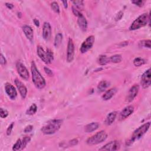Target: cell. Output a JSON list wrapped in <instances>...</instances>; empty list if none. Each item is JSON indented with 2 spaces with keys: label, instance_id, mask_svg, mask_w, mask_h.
Returning a JSON list of instances; mask_svg holds the SVG:
<instances>
[{
  "label": "cell",
  "instance_id": "cell-1",
  "mask_svg": "<svg viewBox=\"0 0 151 151\" xmlns=\"http://www.w3.org/2000/svg\"><path fill=\"white\" fill-rule=\"evenodd\" d=\"M31 71L32 75V80L34 84L39 89H43L46 86V80L40 73L36 66V65H35L34 61L31 62Z\"/></svg>",
  "mask_w": 151,
  "mask_h": 151
},
{
  "label": "cell",
  "instance_id": "cell-2",
  "mask_svg": "<svg viewBox=\"0 0 151 151\" xmlns=\"http://www.w3.org/2000/svg\"><path fill=\"white\" fill-rule=\"evenodd\" d=\"M63 120L61 119H53L48 121L46 125L42 127L41 131L45 135H53L60 128Z\"/></svg>",
  "mask_w": 151,
  "mask_h": 151
},
{
  "label": "cell",
  "instance_id": "cell-3",
  "mask_svg": "<svg viewBox=\"0 0 151 151\" xmlns=\"http://www.w3.org/2000/svg\"><path fill=\"white\" fill-rule=\"evenodd\" d=\"M150 126V123L148 122L136 129L134 132V133H133L130 138L126 142V145L130 146L136 140H139V139H140L148 132Z\"/></svg>",
  "mask_w": 151,
  "mask_h": 151
},
{
  "label": "cell",
  "instance_id": "cell-4",
  "mask_svg": "<svg viewBox=\"0 0 151 151\" xmlns=\"http://www.w3.org/2000/svg\"><path fill=\"white\" fill-rule=\"evenodd\" d=\"M37 53L40 59L46 64H50L52 61L54 60L53 53L49 49H47L46 51H44V50L41 46H37Z\"/></svg>",
  "mask_w": 151,
  "mask_h": 151
},
{
  "label": "cell",
  "instance_id": "cell-5",
  "mask_svg": "<svg viewBox=\"0 0 151 151\" xmlns=\"http://www.w3.org/2000/svg\"><path fill=\"white\" fill-rule=\"evenodd\" d=\"M150 18L147 13H144L139 15L137 19L132 23L129 27V30L131 31L139 29L143 27L146 25Z\"/></svg>",
  "mask_w": 151,
  "mask_h": 151
},
{
  "label": "cell",
  "instance_id": "cell-6",
  "mask_svg": "<svg viewBox=\"0 0 151 151\" xmlns=\"http://www.w3.org/2000/svg\"><path fill=\"white\" fill-rule=\"evenodd\" d=\"M108 138V134L105 131L101 130L96 133V134L88 138L86 140V143L88 145H95L100 144L104 142Z\"/></svg>",
  "mask_w": 151,
  "mask_h": 151
},
{
  "label": "cell",
  "instance_id": "cell-7",
  "mask_svg": "<svg viewBox=\"0 0 151 151\" xmlns=\"http://www.w3.org/2000/svg\"><path fill=\"white\" fill-rule=\"evenodd\" d=\"M95 41V38L93 35L88 36L82 44L80 47V51L82 53H85L88 51L93 47Z\"/></svg>",
  "mask_w": 151,
  "mask_h": 151
},
{
  "label": "cell",
  "instance_id": "cell-8",
  "mask_svg": "<svg viewBox=\"0 0 151 151\" xmlns=\"http://www.w3.org/2000/svg\"><path fill=\"white\" fill-rule=\"evenodd\" d=\"M75 44L73 40L69 38L67 44V61L69 63L72 62L74 59L75 56Z\"/></svg>",
  "mask_w": 151,
  "mask_h": 151
},
{
  "label": "cell",
  "instance_id": "cell-9",
  "mask_svg": "<svg viewBox=\"0 0 151 151\" xmlns=\"http://www.w3.org/2000/svg\"><path fill=\"white\" fill-rule=\"evenodd\" d=\"M16 67L17 70V72L19 74L20 77L25 80H27L29 78V72L25 67V66L21 62L19 61L17 62L16 64Z\"/></svg>",
  "mask_w": 151,
  "mask_h": 151
},
{
  "label": "cell",
  "instance_id": "cell-10",
  "mask_svg": "<svg viewBox=\"0 0 151 151\" xmlns=\"http://www.w3.org/2000/svg\"><path fill=\"white\" fill-rule=\"evenodd\" d=\"M141 85L144 88H146L150 86L151 84V74L150 69H149L144 73L141 77Z\"/></svg>",
  "mask_w": 151,
  "mask_h": 151
},
{
  "label": "cell",
  "instance_id": "cell-11",
  "mask_svg": "<svg viewBox=\"0 0 151 151\" xmlns=\"http://www.w3.org/2000/svg\"><path fill=\"white\" fill-rule=\"evenodd\" d=\"M120 143L117 140L110 141V142L106 144L102 148H101L100 150H107V151H114L118 150L120 149Z\"/></svg>",
  "mask_w": 151,
  "mask_h": 151
},
{
  "label": "cell",
  "instance_id": "cell-12",
  "mask_svg": "<svg viewBox=\"0 0 151 151\" xmlns=\"http://www.w3.org/2000/svg\"><path fill=\"white\" fill-rule=\"evenodd\" d=\"M5 91L8 96L12 100H14L17 96V92L15 88L11 84L7 83L5 84Z\"/></svg>",
  "mask_w": 151,
  "mask_h": 151
},
{
  "label": "cell",
  "instance_id": "cell-13",
  "mask_svg": "<svg viewBox=\"0 0 151 151\" xmlns=\"http://www.w3.org/2000/svg\"><path fill=\"white\" fill-rule=\"evenodd\" d=\"M139 90V86L138 84H135L133 86L128 92V96L126 97V101L128 102H131L134 100L138 94Z\"/></svg>",
  "mask_w": 151,
  "mask_h": 151
},
{
  "label": "cell",
  "instance_id": "cell-14",
  "mask_svg": "<svg viewBox=\"0 0 151 151\" xmlns=\"http://www.w3.org/2000/svg\"><path fill=\"white\" fill-rule=\"evenodd\" d=\"M134 112V107L132 105L128 106L124 108L119 114V120H123L128 118Z\"/></svg>",
  "mask_w": 151,
  "mask_h": 151
},
{
  "label": "cell",
  "instance_id": "cell-15",
  "mask_svg": "<svg viewBox=\"0 0 151 151\" xmlns=\"http://www.w3.org/2000/svg\"><path fill=\"white\" fill-rule=\"evenodd\" d=\"M51 27L49 23L45 22L43 24V37L46 41H49L51 36Z\"/></svg>",
  "mask_w": 151,
  "mask_h": 151
},
{
  "label": "cell",
  "instance_id": "cell-16",
  "mask_svg": "<svg viewBox=\"0 0 151 151\" xmlns=\"http://www.w3.org/2000/svg\"><path fill=\"white\" fill-rule=\"evenodd\" d=\"M14 82L18 90H19L22 99H24L27 96V88L25 86L21 81H20L19 80H18L17 78L15 80Z\"/></svg>",
  "mask_w": 151,
  "mask_h": 151
},
{
  "label": "cell",
  "instance_id": "cell-17",
  "mask_svg": "<svg viewBox=\"0 0 151 151\" xmlns=\"http://www.w3.org/2000/svg\"><path fill=\"white\" fill-rule=\"evenodd\" d=\"M77 17L78 18L77 24L80 29L84 32L86 31L87 29V21L85 17L81 13H80Z\"/></svg>",
  "mask_w": 151,
  "mask_h": 151
},
{
  "label": "cell",
  "instance_id": "cell-18",
  "mask_svg": "<svg viewBox=\"0 0 151 151\" xmlns=\"http://www.w3.org/2000/svg\"><path fill=\"white\" fill-rule=\"evenodd\" d=\"M22 30L27 39L32 42L33 40L34 34H33V30L32 29L31 27L27 25H25L22 27Z\"/></svg>",
  "mask_w": 151,
  "mask_h": 151
},
{
  "label": "cell",
  "instance_id": "cell-19",
  "mask_svg": "<svg viewBox=\"0 0 151 151\" xmlns=\"http://www.w3.org/2000/svg\"><path fill=\"white\" fill-rule=\"evenodd\" d=\"M117 92L116 88H112L106 91L104 94L102 96V99L103 100H109L114 96V95Z\"/></svg>",
  "mask_w": 151,
  "mask_h": 151
},
{
  "label": "cell",
  "instance_id": "cell-20",
  "mask_svg": "<svg viewBox=\"0 0 151 151\" xmlns=\"http://www.w3.org/2000/svg\"><path fill=\"white\" fill-rule=\"evenodd\" d=\"M116 116H117V112H112L110 113H109L107 117L106 118L105 120V123L106 125H110L112 124L114 122V121L115 120L116 118Z\"/></svg>",
  "mask_w": 151,
  "mask_h": 151
},
{
  "label": "cell",
  "instance_id": "cell-21",
  "mask_svg": "<svg viewBox=\"0 0 151 151\" xmlns=\"http://www.w3.org/2000/svg\"><path fill=\"white\" fill-rule=\"evenodd\" d=\"M99 127V124L97 122H92L87 125L84 128V130L86 133H90L95 131Z\"/></svg>",
  "mask_w": 151,
  "mask_h": 151
},
{
  "label": "cell",
  "instance_id": "cell-22",
  "mask_svg": "<svg viewBox=\"0 0 151 151\" xmlns=\"http://www.w3.org/2000/svg\"><path fill=\"white\" fill-rule=\"evenodd\" d=\"M109 86H110V83L109 82L106 80H103L100 82L99 83L98 86H97V89H98L99 92H104L108 87H109Z\"/></svg>",
  "mask_w": 151,
  "mask_h": 151
},
{
  "label": "cell",
  "instance_id": "cell-23",
  "mask_svg": "<svg viewBox=\"0 0 151 151\" xmlns=\"http://www.w3.org/2000/svg\"><path fill=\"white\" fill-rule=\"evenodd\" d=\"M62 41H63V35H62L61 33L57 34L55 39V46L56 47H59L61 45Z\"/></svg>",
  "mask_w": 151,
  "mask_h": 151
},
{
  "label": "cell",
  "instance_id": "cell-24",
  "mask_svg": "<svg viewBox=\"0 0 151 151\" xmlns=\"http://www.w3.org/2000/svg\"><path fill=\"white\" fill-rule=\"evenodd\" d=\"M109 61H110L109 58H108L105 55H100L99 56L98 63L101 66H104L106 65H107Z\"/></svg>",
  "mask_w": 151,
  "mask_h": 151
},
{
  "label": "cell",
  "instance_id": "cell-25",
  "mask_svg": "<svg viewBox=\"0 0 151 151\" xmlns=\"http://www.w3.org/2000/svg\"><path fill=\"white\" fill-rule=\"evenodd\" d=\"M13 150L14 151H18V150H23V142H22V139H19L15 144L13 145Z\"/></svg>",
  "mask_w": 151,
  "mask_h": 151
},
{
  "label": "cell",
  "instance_id": "cell-26",
  "mask_svg": "<svg viewBox=\"0 0 151 151\" xmlns=\"http://www.w3.org/2000/svg\"><path fill=\"white\" fill-rule=\"evenodd\" d=\"M37 111V106L35 103L32 104L30 107L26 111V114L29 115H33Z\"/></svg>",
  "mask_w": 151,
  "mask_h": 151
},
{
  "label": "cell",
  "instance_id": "cell-27",
  "mask_svg": "<svg viewBox=\"0 0 151 151\" xmlns=\"http://www.w3.org/2000/svg\"><path fill=\"white\" fill-rule=\"evenodd\" d=\"M72 3L76 7L75 8L77 9L78 11H83L84 9V4L82 0H80V1H72Z\"/></svg>",
  "mask_w": 151,
  "mask_h": 151
},
{
  "label": "cell",
  "instance_id": "cell-28",
  "mask_svg": "<svg viewBox=\"0 0 151 151\" xmlns=\"http://www.w3.org/2000/svg\"><path fill=\"white\" fill-rule=\"evenodd\" d=\"M109 60L110 61L112 62V63H120L122 60V56L120 55H115L114 56H111L109 58Z\"/></svg>",
  "mask_w": 151,
  "mask_h": 151
},
{
  "label": "cell",
  "instance_id": "cell-29",
  "mask_svg": "<svg viewBox=\"0 0 151 151\" xmlns=\"http://www.w3.org/2000/svg\"><path fill=\"white\" fill-rule=\"evenodd\" d=\"M145 63V61L140 57H136L134 60V65L136 67H140Z\"/></svg>",
  "mask_w": 151,
  "mask_h": 151
},
{
  "label": "cell",
  "instance_id": "cell-30",
  "mask_svg": "<svg viewBox=\"0 0 151 151\" xmlns=\"http://www.w3.org/2000/svg\"><path fill=\"white\" fill-rule=\"evenodd\" d=\"M150 44H151V41L150 40H142L139 42V46L140 47H147L148 49H150Z\"/></svg>",
  "mask_w": 151,
  "mask_h": 151
},
{
  "label": "cell",
  "instance_id": "cell-31",
  "mask_svg": "<svg viewBox=\"0 0 151 151\" xmlns=\"http://www.w3.org/2000/svg\"><path fill=\"white\" fill-rule=\"evenodd\" d=\"M51 7L52 10L57 14H60V7L57 3L53 2L51 4Z\"/></svg>",
  "mask_w": 151,
  "mask_h": 151
},
{
  "label": "cell",
  "instance_id": "cell-32",
  "mask_svg": "<svg viewBox=\"0 0 151 151\" xmlns=\"http://www.w3.org/2000/svg\"><path fill=\"white\" fill-rule=\"evenodd\" d=\"M31 140V138L29 136H25L22 139V142H23V149L27 145V144L30 142Z\"/></svg>",
  "mask_w": 151,
  "mask_h": 151
},
{
  "label": "cell",
  "instance_id": "cell-33",
  "mask_svg": "<svg viewBox=\"0 0 151 151\" xmlns=\"http://www.w3.org/2000/svg\"><path fill=\"white\" fill-rule=\"evenodd\" d=\"M8 116V112L7 110L3 108L0 109V117L3 119H4L6 118Z\"/></svg>",
  "mask_w": 151,
  "mask_h": 151
},
{
  "label": "cell",
  "instance_id": "cell-34",
  "mask_svg": "<svg viewBox=\"0 0 151 151\" xmlns=\"http://www.w3.org/2000/svg\"><path fill=\"white\" fill-rule=\"evenodd\" d=\"M14 122H12L10 126H9L7 129V135L8 136L9 135H10L11 134V132H12V130L13 129V128H14Z\"/></svg>",
  "mask_w": 151,
  "mask_h": 151
},
{
  "label": "cell",
  "instance_id": "cell-35",
  "mask_svg": "<svg viewBox=\"0 0 151 151\" xmlns=\"http://www.w3.org/2000/svg\"><path fill=\"white\" fill-rule=\"evenodd\" d=\"M132 3L134 4L135 5L139 6V7H142L143 6L144 4V1H142V0H134V1H132Z\"/></svg>",
  "mask_w": 151,
  "mask_h": 151
},
{
  "label": "cell",
  "instance_id": "cell-36",
  "mask_svg": "<svg viewBox=\"0 0 151 151\" xmlns=\"http://www.w3.org/2000/svg\"><path fill=\"white\" fill-rule=\"evenodd\" d=\"M44 72H45V73L49 76H53V73L52 72V70H50L49 68L47 67H45L44 68Z\"/></svg>",
  "mask_w": 151,
  "mask_h": 151
},
{
  "label": "cell",
  "instance_id": "cell-37",
  "mask_svg": "<svg viewBox=\"0 0 151 151\" xmlns=\"http://www.w3.org/2000/svg\"><path fill=\"white\" fill-rule=\"evenodd\" d=\"M123 15V13L122 11H119L116 15V17H115V20L116 21H119L120 20L122 17Z\"/></svg>",
  "mask_w": 151,
  "mask_h": 151
},
{
  "label": "cell",
  "instance_id": "cell-38",
  "mask_svg": "<svg viewBox=\"0 0 151 151\" xmlns=\"http://www.w3.org/2000/svg\"><path fill=\"white\" fill-rule=\"evenodd\" d=\"M0 63L1 65H5L7 64V60L3 54H1V59H0Z\"/></svg>",
  "mask_w": 151,
  "mask_h": 151
},
{
  "label": "cell",
  "instance_id": "cell-39",
  "mask_svg": "<svg viewBox=\"0 0 151 151\" xmlns=\"http://www.w3.org/2000/svg\"><path fill=\"white\" fill-rule=\"evenodd\" d=\"M33 129V126L32 125H29L27 126H26L24 130V132L25 133H29L31 132Z\"/></svg>",
  "mask_w": 151,
  "mask_h": 151
},
{
  "label": "cell",
  "instance_id": "cell-40",
  "mask_svg": "<svg viewBox=\"0 0 151 151\" xmlns=\"http://www.w3.org/2000/svg\"><path fill=\"white\" fill-rule=\"evenodd\" d=\"M78 142V141L77 139H72V140L70 141V145L71 146H75V145H76Z\"/></svg>",
  "mask_w": 151,
  "mask_h": 151
},
{
  "label": "cell",
  "instance_id": "cell-41",
  "mask_svg": "<svg viewBox=\"0 0 151 151\" xmlns=\"http://www.w3.org/2000/svg\"><path fill=\"white\" fill-rule=\"evenodd\" d=\"M5 6L10 9V10H11V9H13L14 8V5L13 4H11V3H5Z\"/></svg>",
  "mask_w": 151,
  "mask_h": 151
},
{
  "label": "cell",
  "instance_id": "cell-42",
  "mask_svg": "<svg viewBox=\"0 0 151 151\" xmlns=\"http://www.w3.org/2000/svg\"><path fill=\"white\" fill-rule=\"evenodd\" d=\"M33 22H34V23L35 24V25H36L37 27H39V26H40V22H39V21L37 19H34Z\"/></svg>",
  "mask_w": 151,
  "mask_h": 151
},
{
  "label": "cell",
  "instance_id": "cell-43",
  "mask_svg": "<svg viewBox=\"0 0 151 151\" xmlns=\"http://www.w3.org/2000/svg\"><path fill=\"white\" fill-rule=\"evenodd\" d=\"M62 3L63 4V5H64V7H65V8H67V7H68V5H67V1H64L62 2Z\"/></svg>",
  "mask_w": 151,
  "mask_h": 151
}]
</instances>
